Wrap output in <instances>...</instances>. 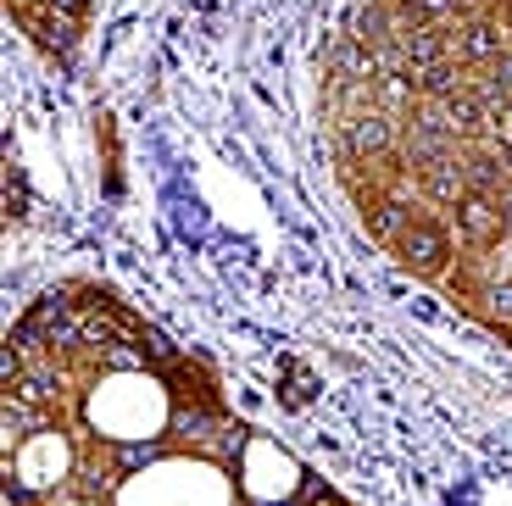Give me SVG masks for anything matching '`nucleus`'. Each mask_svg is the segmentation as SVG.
I'll return each mask as SVG.
<instances>
[{"label":"nucleus","instance_id":"obj_1","mask_svg":"<svg viewBox=\"0 0 512 506\" xmlns=\"http://www.w3.org/2000/svg\"><path fill=\"white\" fill-rule=\"evenodd\" d=\"M457 151H462V140L451 134L440 106H418V112L407 117V128H401V162H407L412 173L446 162V156H457Z\"/></svg>","mask_w":512,"mask_h":506},{"label":"nucleus","instance_id":"obj_2","mask_svg":"<svg viewBox=\"0 0 512 506\" xmlns=\"http://www.w3.org/2000/svg\"><path fill=\"white\" fill-rule=\"evenodd\" d=\"M390 251H396L401 267H412L418 279H446V267H451V234H446V223H435V217H412Z\"/></svg>","mask_w":512,"mask_h":506},{"label":"nucleus","instance_id":"obj_3","mask_svg":"<svg viewBox=\"0 0 512 506\" xmlns=\"http://www.w3.org/2000/svg\"><path fill=\"white\" fill-rule=\"evenodd\" d=\"M457 234H462L468 251H496L512 234L507 201H501V195H468V201L457 206Z\"/></svg>","mask_w":512,"mask_h":506},{"label":"nucleus","instance_id":"obj_4","mask_svg":"<svg viewBox=\"0 0 512 506\" xmlns=\"http://www.w3.org/2000/svg\"><path fill=\"white\" fill-rule=\"evenodd\" d=\"M401 145V128L390 112H379V106H368V112L346 117V151L357 156V162H373V156H390Z\"/></svg>","mask_w":512,"mask_h":506},{"label":"nucleus","instance_id":"obj_5","mask_svg":"<svg viewBox=\"0 0 512 506\" xmlns=\"http://www.w3.org/2000/svg\"><path fill=\"white\" fill-rule=\"evenodd\" d=\"M440 117L451 123V134H457L462 145H479V140H490V134L501 128V117L474 95V84H462L451 101H440Z\"/></svg>","mask_w":512,"mask_h":506},{"label":"nucleus","instance_id":"obj_6","mask_svg":"<svg viewBox=\"0 0 512 506\" xmlns=\"http://www.w3.org/2000/svg\"><path fill=\"white\" fill-rule=\"evenodd\" d=\"M507 34H512V28H501L496 17H468V23H457V34H451V39H457V62L462 67H490L512 45Z\"/></svg>","mask_w":512,"mask_h":506},{"label":"nucleus","instance_id":"obj_7","mask_svg":"<svg viewBox=\"0 0 512 506\" xmlns=\"http://www.w3.org/2000/svg\"><path fill=\"white\" fill-rule=\"evenodd\" d=\"M396 45H401V62H407V73H423V67H435V62H451V51H457V39H451L446 28H429V23L401 28Z\"/></svg>","mask_w":512,"mask_h":506},{"label":"nucleus","instance_id":"obj_8","mask_svg":"<svg viewBox=\"0 0 512 506\" xmlns=\"http://www.w3.org/2000/svg\"><path fill=\"white\" fill-rule=\"evenodd\" d=\"M418 190L429 195L435 206H446V212H457L462 201H468V173H462V151L457 156H446V162H435V167H423L418 173Z\"/></svg>","mask_w":512,"mask_h":506},{"label":"nucleus","instance_id":"obj_9","mask_svg":"<svg viewBox=\"0 0 512 506\" xmlns=\"http://www.w3.org/2000/svg\"><path fill=\"white\" fill-rule=\"evenodd\" d=\"M362 223H368V234H373L379 245H396L401 228L412 223V212H407V201H396V195L368 190V195H362Z\"/></svg>","mask_w":512,"mask_h":506},{"label":"nucleus","instance_id":"obj_10","mask_svg":"<svg viewBox=\"0 0 512 506\" xmlns=\"http://www.w3.org/2000/svg\"><path fill=\"white\" fill-rule=\"evenodd\" d=\"M457 89H462V67L457 62H435V67H423V73H412V95H418L423 106L451 101Z\"/></svg>","mask_w":512,"mask_h":506},{"label":"nucleus","instance_id":"obj_11","mask_svg":"<svg viewBox=\"0 0 512 506\" xmlns=\"http://www.w3.org/2000/svg\"><path fill=\"white\" fill-rule=\"evenodd\" d=\"M39 28H45V45H51V51H73V34H78V28H73V17H62V12H45V23H39Z\"/></svg>","mask_w":512,"mask_h":506},{"label":"nucleus","instance_id":"obj_12","mask_svg":"<svg viewBox=\"0 0 512 506\" xmlns=\"http://www.w3.org/2000/svg\"><path fill=\"white\" fill-rule=\"evenodd\" d=\"M479 301H485V312L496 317V323H507V329H512V279H507V284H490Z\"/></svg>","mask_w":512,"mask_h":506},{"label":"nucleus","instance_id":"obj_13","mask_svg":"<svg viewBox=\"0 0 512 506\" xmlns=\"http://www.w3.org/2000/svg\"><path fill=\"white\" fill-rule=\"evenodd\" d=\"M0 379H6V390L23 379V345L17 340H6V351H0Z\"/></svg>","mask_w":512,"mask_h":506},{"label":"nucleus","instance_id":"obj_14","mask_svg":"<svg viewBox=\"0 0 512 506\" xmlns=\"http://www.w3.org/2000/svg\"><path fill=\"white\" fill-rule=\"evenodd\" d=\"M485 78H490V84L501 89V95H512V45H507V51H501V56H496V62H490V67H485Z\"/></svg>","mask_w":512,"mask_h":506},{"label":"nucleus","instance_id":"obj_15","mask_svg":"<svg viewBox=\"0 0 512 506\" xmlns=\"http://www.w3.org/2000/svg\"><path fill=\"white\" fill-rule=\"evenodd\" d=\"M151 445H123V451H117V468H145V462H151Z\"/></svg>","mask_w":512,"mask_h":506},{"label":"nucleus","instance_id":"obj_16","mask_svg":"<svg viewBox=\"0 0 512 506\" xmlns=\"http://www.w3.org/2000/svg\"><path fill=\"white\" fill-rule=\"evenodd\" d=\"M451 6H457V23H468V17H490L496 0H451Z\"/></svg>","mask_w":512,"mask_h":506},{"label":"nucleus","instance_id":"obj_17","mask_svg":"<svg viewBox=\"0 0 512 506\" xmlns=\"http://www.w3.org/2000/svg\"><path fill=\"white\" fill-rule=\"evenodd\" d=\"M45 6H51V12H62V17H78V12H84V0H45Z\"/></svg>","mask_w":512,"mask_h":506},{"label":"nucleus","instance_id":"obj_18","mask_svg":"<svg viewBox=\"0 0 512 506\" xmlns=\"http://www.w3.org/2000/svg\"><path fill=\"white\" fill-rule=\"evenodd\" d=\"M496 140H501V145H507V151H512V106H507V117H501V128H496Z\"/></svg>","mask_w":512,"mask_h":506}]
</instances>
